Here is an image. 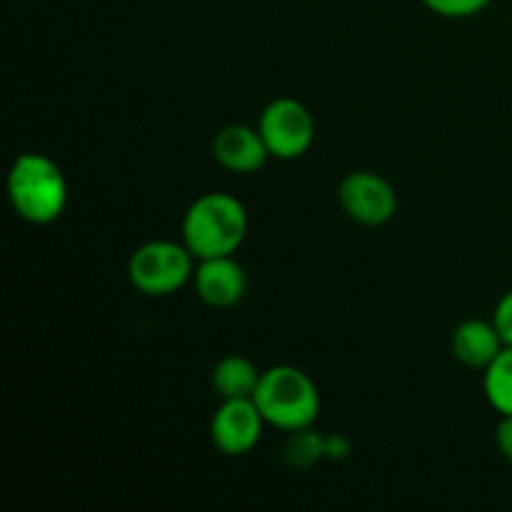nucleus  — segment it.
Segmentation results:
<instances>
[{"mask_svg":"<svg viewBox=\"0 0 512 512\" xmlns=\"http://www.w3.org/2000/svg\"><path fill=\"white\" fill-rule=\"evenodd\" d=\"M483 390L500 418L512 415V345H505L498 358L483 370Z\"/></svg>","mask_w":512,"mask_h":512,"instance_id":"nucleus-12","label":"nucleus"},{"mask_svg":"<svg viewBox=\"0 0 512 512\" xmlns=\"http://www.w3.org/2000/svg\"><path fill=\"white\" fill-rule=\"evenodd\" d=\"M193 285L198 298L210 308H233L243 300L248 278L243 265L233 255H220V258L198 260Z\"/></svg>","mask_w":512,"mask_h":512,"instance_id":"nucleus-8","label":"nucleus"},{"mask_svg":"<svg viewBox=\"0 0 512 512\" xmlns=\"http://www.w3.org/2000/svg\"><path fill=\"white\" fill-rule=\"evenodd\" d=\"M255 405L265 423L285 433L313 428L320 415V393L313 378L295 365H273L260 375Z\"/></svg>","mask_w":512,"mask_h":512,"instance_id":"nucleus-3","label":"nucleus"},{"mask_svg":"<svg viewBox=\"0 0 512 512\" xmlns=\"http://www.w3.org/2000/svg\"><path fill=\"white\" fill-rule=\"evenodd\" d=\"M258 130L275 160L303 158L315 140L313 113L295 98H278L265 105Z\"/></svg>","mask_w":512,"mask_h":512,"instance_id":"nucleus-5","label":"nucleus"},{"mask_svg":"<svg viewBox=\"0 0 512 512\" xmlns=\"http://www.w3.org/2000/svg\"><path fill=\"white\" fill-rule=\"evenodd\" d=\"M15 215L30 225H50L65 213L68 180L53 158L43 153H23L13 160L5 180Z\"/></svg>","mask_w":512,"mask_h":512,"instance_id":"nucleus-1","label":"nucleus"},{"mask_svg":"<svg viewBox=\"0 0 512 512\" xmlns=\"http://www.w3.org/2000/svg\"><path fill=\"white\" fill-rule=\"evenodd\" d=\"M493 323H495V328H498L503 343L512 345V290L510 293H505L503 298L498 300V305H495Z\"/></svg>","mask_w":512,"mask_h":512,"instance_id":"nucleus-15","label":"nucleus"},{"mask_svg":"<svg viewBox=\"0 0 512 512\" xmlns=\"http://www.w3.org/2000/svg\"><path fill=\"white\" fill-rule=\"evenodd\" d=\"M495 443H498L500 455L512 463V415H503L498 430H495Z\"/></svg>","mask_w":512,"mask_h":512,"instance_id":"nucleus-16","label":"nucleus"},{"mask_svg":"<svg viewBox=\"0 0 512 512\" xmlns=\"http://www.w3.org/2000/svg\"><path fill=\"white\" fill-rule=\"evenodd\" d=\"M325 443H328V440L315 435L310 428L298 430V433H293V438L288 440L285 455H288V460L295 468H305V465H313L315 460L323 458Z\"/></svg>","mask_w":512,"mask_h":512,"instance_id":"nucleus-13","label":"nucleus"},{"mask_svg":"<svg viewBox=\"0 0 512 512\" xmlns=\"http://www.w3.org/2000/svg\"><path fill=\"white\" fill-rule=\"evenodd\" d=\"M428 10L443 15V18H473V15L483 13L490 5V0H420Z\"/></svg>","mask_w":512,"mask_h":512,"instance_id":"nucleus-14","label":"nucleus"},{"mask_svg":"<svg viewBox=\"0 0 512 512\" xmlns=\"http://www.w3.org/2000/svg\"><path fill=\"white\" fill-rule=\"evenodd\" d=\"M338 203L353 223L380 228L393 220L398 210V195L383 175L373 170H355L338 185Z\"/></svg>","mask_w":512,"mask_h":512,"instance_id":"nucleus-6","label":"nucleus"},{"mask_svg":"<svg viewBox=\"0 0 512 512\" xmlns=\"http://www.w3.org/2000/svg\"><path fill=\"white\" fill-rule=\"evenodd\" d=\"M305 3H308V0H305Z\"/></svg>","mask_w":512,"mask_h":512,"instance_id":"nucleus-17","label":"nucleus"},{"mask_svg":"<svg viewBox=\"0 0 512 512\" xmlns=\"http://www.w3.org/2000/svg\"><path fill=\"white\" fill-rule=\"evenodd\" d=\"M503 348L505 343L493 320H463L450 338V350H453L455 360L473 370L488 368Z\"/></svg>","mask_w":512,"mask_h":512,"instance_id":"nucleus-10","label":"nucleus"},{"mask_svg":"<svg viewBox=\"0 0 512 512\" xmlns=\"http://www.w3.org/2000/svg\"><path fill=\"white\" fill-rule=\"evenodd\" d=\"M265 425L253 398L223 400L210 420V440L223 455L240 458L260 443Z\"/></svg>","mask_w":512,"mask_h":512,"instance_id":"nucleus-7","label":"nucleus"},{"mask_svg":"<svg viewBox=\"0 0 512 512\" xmlns=\"http://www.w3.org/2000/svg\"><path fill=\"white\" fill-rule=\"evenodd\" d=\"M213 158L230 173L250 175L265 168L270 153L258 128H250V125H225L213 138Z\"/></svg>","mask_w":512,"mask_h":512,"instance_id":"nucleus-9","label":"nucleus"},{"mask_svg":"<svg viewBox=\"0 0 512 512\" xmlns=\"http://www.w3.org/2000/svg\"><path fill=\"white\" fill-rule=\"evenodd\" d=\"M260 370L255 368L253 360L243 358V355H225L215 363L210 383L218 393L220 400H235V398H253L260 383Z\"/></svg>","mask_w":512,"mask_h":512,"instance_id":"nucleus-11","label":"nucleus"},{"mask_svg":"<svg viewBox=\"0 0 512 512\" xmlns=\"http://www.w3.org/2000/svg\"><path fill=\"white\" fill-rule=\"evenodd\" d=\"M248 235V210L228 193H205L183 218V243L195 260L235 255Z\"/></svg>","mask_w":512,"mask_h":512,"instance_id":"nucleus-2","label":"nucleus"},{"mask_svg":"<svg viewBox=\"0 0 512 512\" xmlns=\"http://www.w3.org/2000/svg\"><path fill=\"white\" fill-rule=\"evenodd\" d=\"M195 265L198 260L185 243L150 240L130 255L128 278L138 293L148 298H165L193 280Z\"/></svg>","mask_w":512,"mask_h":512,"instance_id":"nucleus-4","label":"nucleus"}]
</instances>
